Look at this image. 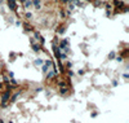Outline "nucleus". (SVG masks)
Segmentation results:
<instances>
[{
	"mask_svg": "<svg viewBox=\"0 0 129 123\" xmlns=\"http://www.w3.org/2000/svg\"><path fill=\"white\" fill-rule=\"evenodd\" d=\"M116 61L118 62H123V57H116Z\"/></svg>",
	"mask_w": 129,
	"mask_h": 123,
	"instance_id": "2eb2a0df",
	"label": "nucleus"
},
{
	"mask_svg": "<svg viewBox=\"0 0 129 123\" xmlns=\"http://www.w3.org/2000/svg\"><path fill=\"white\" fill-rule=\"evenodd\" d=\"M3 88V84H0V89H1Z\"/></svg>",
	"mask_w": 129,
	"mask_h": 123,
	"instance_id": "5701e85b",
	"label": "nucleus"
},
{
	"mask_svg": "<svg viewBox=\"0 0 129 123\" xmlns=\"http://www.w3.org/2000/svg\"><path fill=\"white\" fill-rule=\"evenodd\" d=\"M115 57V52H111L110 55H108V58H114Z\"/></svg>",
	"mask_w": 129,
	"mask_h": 123,
	"instance_id": "f8f14e48",
	"label": "nucleus"
},
{
	"mask_svg": "<svg viewBox=\"0 0 129 123\" xmlns=\"http://www.w3.org/2000/svg\"><path fill=\"white\" fill-rule=\"evenodd\" d=\"M34 63H35V65H43L44 61L41 60V58H38V60H35V62H34Z\"/></svg>",
	"mask_w": 129,
	"mask_h": 123,
	"instance_id": "39448f33",
	"label": "nucleus"
},
{
	"mask_svg": "<svg viewBox=\"0 0 129 123\" xmlns=\"http://www.w3.org/2000/svg\"><path fill=\"white\" fill-rule=\"evenodd\" d=\"M112 86L116 87V86H118V82H116V80H112Z\"/></svg>",
	"mask_w": 129,
	"mask_h": 123,
	"instance_id": "f3484780",
	"label": "nucleus"
},
{
	"mask_svg": "<svg viewBox=\"0 0 129 123\" xmlns=\"http://www.w3.org/2000/svg\"><path fill=\"white\" fill-rule=\"evenodd\" d=\"M64 31H66V30H64V27H61V29H59L57 32H58V34H64Z\"/></svg>",
	"mask_w": 129,
	"mask_h": 123,
	"instance_id": "6e6552de",
	"label": "nucleus"
},
{
	"mask_svg": "<svg viewBox=\"0 0 129 123\" xmlns=\"http://www.w3.org/2000/svg\"><path fill=\"white\" fill-rule=\"evenodd\" d=\"M25 17H26V18H27V20H30L31 17H32V14H31V13H28V12H27V13L25 14Z\"/></svg>",
	"mask_w": 129,
	"mask_h": 123,
	"instance_id": "1a4fd4ad",
	"label": "nucleus"
},
{
	"mask_svg": "<svg viewBox=\"0 0 129 123\" xmlns=\"http://www.w3.org/2000/svg\"><path fill=\"white\" fill-rule=\"evenodd\" d=\"M97 115H98V113H97V111H94V113H92V115H90V117H92V118H95Z\"/></svg>",
	"mask_w": 129,
	"mask_h": 123,
	"instance_id": "4468645a",
	"label": "nucleus"
},
{
	"mask_svg": "<svg viewBox=\"0 0 129 123\" xmlns=\"http://www.w3.org/2000/svg\"><path fill=\"white\" fill-rule=\"evenodd\" d=\"M32 51L34 52H39V51H40V45L39 44H32Z\"/></svg>",
	"mask_w": 129,
	"mask_h": 123,
	"instance_id": "20e7f679",
	"label": "nucleus"
},
{
	"mask_svg": "<svg viewBox=\"0 0 129 123\" xmlns=\"http://www.w3.org/2000/svg\"><path fill=\"white\" fill-rule=\"evenodd\" d=\"M25 29H26V31H32V27L30 25H25Z\"/></svg>",
	"mask_w": 129,
	"mask_h": 123,
	"instance_id": "0eeeda50",
	"label": "nucleus"
},
{
	"mask_svg": "<svg viewBox=\"0 0 129 123\" xmlns=\"http://www.w3.org/2000/svg\"><path fill=\"white\" fill-rule=\"evenodd\" d=\"M84 73H85L84 70H79V74H80V75H84Z\"/></svg>",
	"mask_w": 129,
	"mask_h": 123,
	"instance_id": "a211bd4d",
	"label": "nucleus"
},
{
	"mask_svg": "<svg viewBox=\"0 0 129 123\" xmlns=\"http://www.w3.org/2000/svg\"><path fill=\"white\" fill-rule=\"evenodd\" d=\"M68 75H70V76H72V75H74V73H72L71 70H68Z\"/></svg>",
	"mask_w": 129,
	"mask_h": 123,
	"instance_id": "412c9836",
	"label": "nucleus"
},
{
	"mask_svg": "<svg viewBox=\"0 0 129 123\" xmlns=\"http://www.w3.org/2000/svg\"><path fill=\"white\" fill-rule=\"evenodd\" d=\"M10 82H12V84H17V82H15L14 79H10Z\"/></svg>",
	"mask_w": 129,
	"mask_h": 123,
	"instance_id": "aec40b11",
	"label": "nucleus"
},
{
	"mask_svg": "<svg viewBox=\"0 0 129 123\" xmlns=\"http://www.w3.org/2000/svg\"><path fill=\"white\" fill-rule=\"evenodd\" d=\"M32 4L35 5V8H36V9H40V0H34Z\"/></svg>",
	"mask_w": 129,
	"mask_h": 123,
	"instance_id": "7ed1b4c3",
	"label": "nucleus"
},
{
	"mask_svg": "<svg viewBox=\"0 0 129 123\" xmlns=\"http://www.w3.org/2000/svg\"><path fill=\"white\" fill-rule=\"evenodd\" d=\"M58 86H59V87H64V86H66V82H59Z\"/></svg>",
	"mask_w": 129,
	"mask_h": 123,
	"instance_id": "9b49d317",
	"label": "nucleus"
},
{
	"mask_svg": "<svg viewBox=\"0 0 129 123\" xmlns=\"http://www.w3.org/2000/svg\"><path fill=\"white\" fill-rule=\"evenodd\" d=\"M40 91H43V88H41V87H39V88H36V92H40Z\"/></svg>",
	"mask_w": 129,
	"mask_h": 123,
	"instance_id": "6ab92c4d",
	"label": "nucleus"
},
{
	"mask_svg": "<svg viewBox=\"0 0 129 123\" xmlns=\"http://www.w3.org/2000/svg\"><path fill=\"white\" fill-rule=\"evenodd\" d=\"M9 97H10V91H7V92H5V93L1 96V101H3L1 104H5V105H7V101L9 100Z\"/></svg>",
	"mask_w": 129,
	"mask_h": 123,
	"instance_id": "f03ea898",
	"label": "nucleus"
},
{
	"mask_svg": "<svg viewBox=\"0 0 129 123\" xmlns=\"http://www.w3.org/2000/svg\"><path fill=\"white\" fill-rule=\"evenodd\" d=\"M8 3V7H9L10 11H15L17 9V3H15V0H7Z\"/></svg>",
	"mask_w": 129,
	"mask_h": 123,
	"instance_id": "f257e3e1",
	"label": "nucleus"
},
{
	"mask_svg": "<svg viewBox=\"0 0 129 123\" xmlns=\"http://www.w3.org/2000/svg\"><path fill=\"white\" fill-rule=\"evenodd\" d=\"M4 83H7V84L9 83V79H8V76H7V75H4Z\"/></svg>",
	"mask_w": 129,
	"mask_h": 123,
	"instance_id": "ddd939ff",
	"label": "nucleus"
},
{
	"mask_svg": "<svg viewBox=\"0 0 129 123\" xmlns=\"http://www.w3.org/2000/svg\"><path fill=\"white\" fill-rule=\"evenodd\" d=\"M66 92H67V88H64V87H62V88H61V93H62V95H64V93H66Z\"/></svg>",
	"mask_w": 129,
	"mask_h": 123,
	"instance_id": "9d476101",
	"label": "nucleus"
},
{
	"mask_svg": "<svg viewBox=\"0 0 129 123\" xmlns=\"http://www.w3.org/2000/svg\"><path fill=\"white\" fill-rule=\"evenodd\" d=\"M9 76L13 79V76H14V74H13V71H9Z\"/></svg>",
	"mask_w": 129,
	"mask_h": 123,
	"instance_id": "dca6fc26",
	"label": "nucleus"
},
{
	"mask_svg": "<svg viewBox=\"0 0 129 123\" xmlns=\"http://www.w3.org/2000/svg\"><path fill=\"white\" fill-rule=\"evenodd\" d=\"M21 1H22V3H26V1H27V0H21Z\"/></svg>",
	"mask_w": 129,
	"mask_h": 123,
	"instance_id": "4be33fe9",
	"label": "nucleus"
},
{
	"mask_svg": "<svg viewBox=\"0 0 129 123\" xmlns=\"http://www.w3.org/2000/svg\"><path fill=\"white\" fill-rule=\"evenodd\" d=\"M31 4H32V3H31L30 0H27V1H26V3H23V7H25V8H28V7L31 5Z\"/></svg>",
	"mask_w": 129,
	"mask_h": 123,
	"instance_id": "423d86ee",
	"label": "nucleus"
}]
</instances>
